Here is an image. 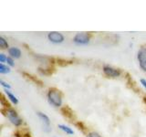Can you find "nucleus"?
<instances>
[{
    "label": "nucleus",
    "mask_w": 146,
    "mask_h": 137,
    "mask_svg": "<svg viewBox=\"0 0 146 137\" xmlns=\"http://www.w3.org/2000/svg\"><path fill=\"white\" fill-rule=\"evenodd\" d=\"M48 102L54 107H60L62 105V97L57 89H50L48 92Z\"/></svg>",
    "instance_id": "obj_1"
},
{
    "label": "nucleus",
    "mask_w": 146,
    "mask_h": 137,
    "mask_svg": "<svg viewBox=\"0 0 146 137\" xmlns=\"http://www.w3.org/2000/svg\"><path fill=\"white\" fill-rule=\"evenodd\" d=\"M6 116L8 118V120L11 122L15 126H19L22 124V119L19 117L17 112L12 108H8L6 111Z\"/></svg>",
    "instance_id": "obj_2"
},
{
    "label": "nucleus",
    "mask_w": 146,
    "mask_h": 137,
    "mask_svg": "<svg viewBox=\"0 0 146 137\" xmlns=\"http://www.w3.org/2000/svg\"><path fill=\"white\" fill-rule=\"evenodd\" d=\"M73 41H74V42L78 45H87L90 42V36L88 33H85V32L78 33L74 37Z\"/></svg>",
    "instance_id": "obj_3"
},
{
    "label": "nucleus",
    "mask_w": 146,
    "mask_h": 137,
    "mask_svg": "<svg viewBox=\"0 0 146 137\" xmlns=\"http://www.w3.org/2000/svg\"><path fill=\"white\" fill-rule=\"evenodd\" d=\"M48 39L50 42L55 43V44H59V43H62L64 41V36L61 33H59V32L52 31L48 33Z\"/></svg>",
    "instance_id": "obj_4"
},
{
    "label": "nucleus",
    "mask_w": 146,
    "mask_h": 137,
    "mask_svg": "<svg viewBox=\"0 0 146 137\" xmlns=\"http://www.w3.org/2000/svg\"><path fill=\"white\" fill-rule=\"evenodd\" d=\"M137 58H138L141 68L146 72V48H143L139 50Z\"/></svg>",
    "instance_id": "obj_5"
},
{
    "label": "nucleus",
    "mask_w": 146,
    "mask_h": 137,
    "mask_svg": "<svg viewBox=\"0 0 146 137\" xmlns=\"http://www.w3.org/2000/svg\"><path fill=\"white\" fill-rule=\"evenodd\" d=\"M103 72L105 75H107L109 77H112V78H117L121 75V71L119 70H116L111 66H108V65H105L103 67Z\"/></svg>",
    "instance_id": "obj_6"
},
{
    "label": "nucleus",
    "mask_w": 146,
    "mask_h": 137,
    "mask_svg": "<svg viewBox=\"0 0 146 137\" xmlns=\"http://www.w3.org/2000/svg\"><path fill=\"white\" fill-rule=\"evenodd\" d=\"M8 54L12 59H19L21 56V50L18 48L12 47L8 49Z\"/></svg>",
    "instance_id": "obj_7"
},
{
    "label": "nucleus",
    "mask_w": 146,
    "mask_h": 137,
    "mask_svg": "<svg viewBox=\"0 0 146 137\" xmlns=\"http://www.w3.org/2000/svg\"><path fill=\"white\" fill-rule=\"evenodd\" d=\"M38 118L41 120V122H43L44 126L46 128H49V125H50V120H49V118L47 115H46L45 113L40 112H38Z\"/></svg>",
    "instance_id": "obj_8"
},
{
    "label": "nucleus",
    "mask_w": 146,
    "mask_h": 137,
    "mask_svg": "<svg viewBox=\"0 0 146 137\" xmlns=\"http://www.w3.org/2000/svg\"><path fill=\"white\" fill-rule=\"evenodd\" d=\"M5 91H6V94H7V98H8L9 100H10L13 103H15V104H17V103H18V100H17V98L11 92L10 90H7V89H6V90H5Z\"/></svg>",
    "instance_id": "obj_9"
},
{
    "label": "nucleus",
    "mask_w": 146,
    "mask_h": 137,
    "mask_svg": "<svg viewBox=\"0 0 146 137\" xmlns=\"http://www.w3.org/2000/svg\"><path fill=\"white\" fill-rule=\"evenodd\" d=\"M58 127L60 130H62L63 132H65L67 134H74V132H73V130L71 129V128H70V127L65 125V124H58Z\"/></svg>",
    "instance_id": "obj_10"
},
{
    "label": "nucleus",
    "mask_w": 146,
    "mask_h": 137,
    "mask_svg": "<svg viewBox=\"0 0 146 137\" xmlns=\"http://www.w3.org/2000/svg\"><path fill=\"white\" fill-rule=\"evenodd\" d=\"M9 72H10V68L5 65L4 63H0V73L1 74H7Z\"/></svg>",
    "instance_id": "obj_11"
},
{
    "label": "nucleus",
    "mask_w": 146,
    "mask_h": 137,
    "mask_svg": "<svg viewBox=\"0 0 146 137\" xmlns=\"http://www.w3.org/2000/svg\"><path fill=\"white\" fill-rule=\"evenodd\" d=\"M0 47H1V49H7L8 48L7 41L3 37H0Z\"/></svg>",
    "instance_id": "obj_12"
},
{
    "label": "nucleus",
    "mask_w": 146,
    "mask_h": 137,
    "mask_svg": "<svg viewBox=\"0 0 146 137\" xmlns=\"http://www.w3.org/2000/svg\"><path fill=\"white\" fill-rule=\"evenodd\" d=\"M7 65H9L10 67H14V66H15V62H14L13 59L11 57H7Z\"/></svg>",
    "instance_id": "obj_13"
},
{
    "label": "nucleus",
    "mask_w": 146,
    "mask_h": 137,
    "mask_svg": "<svg viewBox=\"0 0 146 137\" xmlns=\"http://www.w3.org/2000/svg\"><path fill=\"white\" fill-rule=\"evenodd\" d=\"M0 84H1L3 87H5L6 89H7V90H10L11 89V86L9 85L8 83H7V82H5L3 80H0Z\"/></svg>",
    "instance_id": "obj_14"
},
{
    "label": "nucleus",
    "mask_w": 146,
    "mask_h": 137,
    "mask_svg": "<svg viewBox=\"0 0 146 137\" xmlns=\"http://www.w3.org/2000/svg\"><path fill=\"white\" fill-rule=\"evenodd\" d=\"M88 137H102V136H100L98 132H89Z\"/></svg>",
    "instance_id": "obj_15"
},
{
    "label": "nucleus",
    "mask_w": 146,
    "mask_h": 137,
    "mask_svg": "<svg viewBox=\"0 0 146 137\" xmlns=\"http://www.w3.org/2000/svg\"><path fill=\"white\" fill-rule=\"evenodd\" d=\"M7 59V57L5 56V54H0V62L1 63L6 62Z\"/></svg>",
    "instance_id": "obj_16"
},
{
    "label": "nucleus",
    "mask_w": 146,
    "mask_h": 137,
    "mask_svg": "<svg viewBox=\"0 0 146 137\" xmlns=\"http://www.w3.org/2000/svg\"><path fill=\"white\" fill-rule=\"evenodd\" d=\"M141 85H143V87H144V88L146 89V80H144V79H141Z\"/></svg>",
    "instance_id": "obj_17"
}]
</instances>
